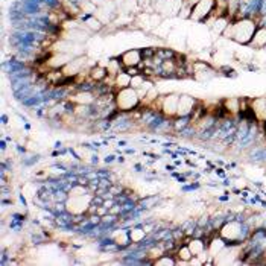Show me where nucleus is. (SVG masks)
Listing matches in <instances>:
<instances>
[{"mask_svg":"<svg viewBox=\"0 0 266 266\" xmlns=\"http://www.w3.org/2000/svg\"><path fill=\"white\" fill-rule=\"evenodd\" d=\"M257 26H259V23L254 20V18L242 17V18H239V20H233V22L228 23L222 37L228 38V40H231L237 44L248 46Z\"/></svg>","mask_w":266,"mask_h":266,"instance_id":"nucleus-1","label":"nucleus"},{"mask_svg":"<svg viewBox=\"0 0 266 266\" xmlns=\"http://www.w3.org/2000/svg\"><path fill=\"white\" fill-rule=\"evenodd\" d=\"M254 233L251 227H248L246 222L240 221H227L222 227H219V236L228 243V245H239L246 237H250Z\"/></svg>","mask_w":266,"mask_h":266,"instance_id":"nucleus-2","label":"nucleus"},{"mask_svg":"<svg viewBox=\"0 0 266 266\" xmlns=\"http://www.w3.org/2000/svg\"><path fill=\"white\" fill-rule=\"evenodd\" d=\"M114 105L119 111H134L140 107V98L137 90L132 87H126L114 91Z\"/></svg>","mask_w":266,"mask_h":266,"instance_id":"nucleus-3","label":"nucleus"},{"mask_svg":"<svg viewBox=\"0 0 266 266\" xmlns=\"http://www.w3.org/2000/svg\"><path fill=\"white\" fill-rule=\"evenodd\" d=\"M216 6V0H199L198 3L192 6V15H190V20L193 22H205L208 17L212 15L213 9Z\"/></svg>","mask_w":266,"mask_h":266,"instance_id":"nucleus-4","label":"nucleus"},{"mask_svg":"<svg viewBox=\"0 0 266 266\" xmlns=\"http://www.w3.org/2000/svg\"><path fill=\"white\" fill-rule=\"evenodd\" d=\"M91 205V196L82 195V196H69L66 202V210L72 215H82L90 210Z\"/></svg>","mask_w":266,"mask_h":266,"instance_id":"nucleus-5","label":"nucleus"},{"mask_svg":"<svg viewBox=\"0 0 266 266\" xmlns=\"http://www.w3.org/2000/svg\"><path fill=\"white\" fill-rule=\"evenodd\" d=\"M178 102H180V94L169 93L166 96H163V104H161V113L166 119L177 117L178 111Z\"/></svg>","mask_w":266,"mask_h":266,"instance_id":"nucleus-6","label":"nucleus"},{"mask_svg":"<svg viewBox=\"0 0 266 266\" xmlns=\"http://www.w3.org/2000/svg\"><path fill=\"white\" fill-rule=\"evenodd\" d=\"M196 105H198V102L195 98L189 96V94H183V96H180L177 117H190L192 113L195 111Z\"/></svg>","mask_w":266,"mask_h":266,"instance_id":"nucleus-7","label":"nucleus"},{"mask_svg":"<svg viewBox=\"0 0 266 266\" xmlns=\"http://www.w3.org/2000/svg\"><path fill=\"white\" fill-rule=\"evenodd\" d=\"M250 108L254 114L257 123L266 122V98H250Z\"/></svg>","mask_w":266,"mask_h":266,"instance_id":"nucleus-8","label":"nucleus"},{"mask_svg":"<svg viewBox=\"0 0 266 266\" xmlns=\"http://www.w3.org/2000/svg\"><path fill=\"white\" fill-rule=\"evenodd\" d=\"M119 60L125 69L126 67H139L140 63L143 61V55H142V50H139V49H131V50H126L125 53H122Z\"/></svg>","mask_w":266,"mask_h":266,"instance_id":"nucleus-9","label":"nucleus"},{"mask_svg":"<svg viewBox=\"0 0 266 266\" xmlns=\"http://www.w3.org/2000/svg\"><path fill=\"white\" fill-rule=\"evenodd\" d=\"M227 245H228V243L219 236V233L215 234L210 240L207 242V251H208V256H210L212 259H215V257L225 248Z\"/></svg>","mask_w":266,"mask_h":266,"instance_id":"nucleus-10","label":"nucleus"},{"mask_svg":"<svg viewBox=\"0 0 266 266\" xmlns=\"http://www.w3.org/2000/svg\"><path fill=\"white\" fill-rule=\"evenodd\" d=\"M248 46L253 49H265L266 47V26H257Z\"/></svg>","mask_w":266,"mask_h":266,"instance_id":"nucleus-11","label":"nucleus"},{"mask_svg":"<svg viewBox=\"0 0 266 266\" xmlns=\"http://www.w3.org/2000/svg\"><path fill=\"white\" fill-rule=\"evenodd\" d=\"M222 108L230 114L231 117L240 114V98H227L222 101Z\"/></svg>","mask_w":266,"mask_h":266,"instance_id":"nucleus-12","label":"nucleus"},{"mask_svg":"<svg viewBox=\"0 0 266 266\" xmlns=\"http://www.w3.org/2000/svg\"><path fill=\"white\" fill-rule=\"evenodd\" d=\"M70 101L76 105H90L96 101V98H94V94L90 91H79L73 94V96H70Z\"/></svg>","mask_w":266,"mask_h":266,"instance_id":"nucleus-13","label":"nucleus"},{"mask_svg":"<svg viewBox=\"0 0 266 266\" xmlns=\"http://www.w3.org/2000/svg\"><path fill=\"white\" fill-rule=\"evenodd\" d=\"M108 76V72H107V67L102 66V64H96L90 67V79L93 82H102L105 78Z\"/></svg>","mask_w":266,"mask_h":266,"instance_id":"nucleus-14","label":"nucleus"},{"mask_svg":"<svg viewBox=\"0 0 266 266\" xmlns=\"http://www.w3.org/2000/svg\"><path fill=\"white\" fill-rule=\"evenodd\" d=\"M131 78L132 76L128 75L125 70L119 72L116 76H114V91H117V90H122V88H126L131 85Z\"/></svg>","mask_w":266,"mask_h":266,"instance_id":"nucleus-15","label":"nucleus"},{"mask_svg":"<svg viewBox=\"0 0 266 266\" xmlns=\"http://www.w3.org/2000/svg\"><path fill=\"white\" fill-rule=\"evenodd\" d=\"M189 248H190V251H192V254L193 256H198V254H201L202 251H205L207 250V242L202 239V237H196V236H193L192 239L189 240Z\"/></svg>","mask_w":266,"mask_h":266,"instance_id":"nucleus-16","label":"nucleus"},{"mask_svg":"<svg viewBox=\"0 0 266 266\" xmlns=\"http://www.w3.org/2000/svg\"><path fill=\"white\" fill-rule=\"evenodd\" d=\"M193 257V254H192V251H190V248H189V245H180V248H178V251H177V263L178 265H189V260Z\"/></svg>","mask_w":266,"mask_h":266,"instance_id":"nucleus-17","label":"nucleus"},{"mask_svg":"<svg viewBox=\"0 0 266 266\" xmlns=\"http://www.w3.org/2000/svg\"><path fill=\"white\" fill-rule=\"evenodd\" d=\"M113 240L114 243H117L119 246H126L131 239H129V231H125V230H119L113 234Z\"/></svg>","mask_w":266,"mask_h":266,"instance_id":"nucleus-18","label":"nucleus"},{"mask_svg":"<svg viewBox=\"0 0 266 266\" xmlns=\"http://www.w3.org/2000/svg\"><path fill=\"white\" fill-rule=\"evenodd\" d=\"M107 72H108V76H116L119 72H122V63H120V60H110L108 63H107Z\"/></svg>","mask_w":266,"mask_h":266,"instance_id":"nucleus-19","label":"nucleus"},{"mask_svg":"<svg viewBox=\"0 0 266 266\" xmlns=\"http://www.w3.org/2000/svg\"><path fill=\"white\" fill-rule=\"evenodd\" d=\"M146 236V231H145V228L142 230V228H134V230H131L129 231V239L132 243H139L145 239Z\"/></svg>","mask_w":266,"mask_h":266,"instance_id":"nucleus-20","label":"nucleus"},{"mask_svg":"<svg viewBox=\"0 0 266 266\" xmlns=\"http://www.w3.org/2000/svg\"><path fill=\"white\" fill-rule=\"evenodd\" d=\"M85 25H87L91 31H99V29H102V22L99 20L96 15L87 17V18H85Z\"/></svg>","mask_w":266,"mask_h":266,"instance_id":"nucleus-21","label":"nucleus"},{"mask_svg":"<svg viewBox=\"0 0 266 266\" xmlns=\"http://www.w3.org/2000/svg\"><path fill=\"white\" fill-rule=\"evenodd\" d=\"M146 76L143 75V73H139V75H136V76H132L131 78V85L129 87H132L134 90H139L145 82H146Z\"/></svg>","mask_w":266,"mask_h":266,"instance_id":"nucleus-22","label":"nucleus"},{"mask_svg":"<svg viewBox=\"0 0 266 266\" xmlns=\"http://www.w3.org/2000/svg\"><path fill=\"white\" fill-rule=\"evenodd\" d=\"M174 256H161L157 260H154V265H177V260L172 259Z\"/></svg>","mask_w":266,"mask_h":266,"instance_id":"nucleus-23","label":"nucleus"},{"mask_svg":"<svg viewBox=\"0 0 266 266\" xmlns=\"http://www.w3.org/2000/svg\"><path fill=\"white\" fill-rule=\"evenodd\" d=\"M163 256V250L160 248V246H158V248H152L149 253H148V257H152V259H158V257H161ZM152 263H154V262H152Z\"/></svg>","mask_w":266,"mask_h":266,"instance_id":"nucleus-24","label":"nucleus"},{"mask_svg":"<svg viewBox=\"0 0 266 266\" xmlns=\"http://www.w3.org/2000/svg\"><path fill=\"white\" fill-rule=\"evenodd\" d=\"M199 0H183V5H189V6H193L195 3H198Z\"/></svg>","mask_w":266,"mask_h":266,"instance_id":"nucleus-25","label":"nucleus"}]
</instances>
